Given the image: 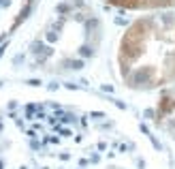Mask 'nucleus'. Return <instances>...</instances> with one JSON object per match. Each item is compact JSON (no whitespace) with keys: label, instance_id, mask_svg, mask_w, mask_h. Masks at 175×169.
I'll list each match as a JSON object with an SVG mask.
<instances>
[{"label":"nucleus","instance_id":"1","mask_svg":"<svg viewBox=\"0 0 175 169\" xmlns=\"http://www.w3.org/2000/svg\"><path fill=\"white\" fill-rule=\"evenodd\" d=\"M0 169H137L109 122L58 105L0 109Z\"/></svg>","mask_w":175,"mask_h":169},{"label":"nucleus","instance_id":"2","mask_svg":"<svg viewBox=\"0 0 175 169\" xmlns=\"http://www.w3.org/2000/svg\"><path fill=\"white\" fill-rule=\"evenodd\" d=\"M13 0H0V22L4 19V15L9 13V9H11Z\"/></svg>","mask_w":175,"mask_h":169}]
</instances>
